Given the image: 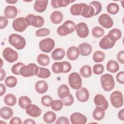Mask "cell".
Here are the masks:
<instances>
[{
	"mask_svg": "<svg viewBox=\"0 0 124 124\" xmlns=\"http://www.w3.org/2000/svg\"><path fill=\"white\" fill-rule=\"evenodd\" d=\"M76 26L75 22L73 21L70 20H66L58 28L57 32L60 36H66L75 31Z\"/></svg>",
	"mask_w": 124,
	"mask_h": 124,
	"instance_id": "cell-1",
	"label": "cell"
},
{
	"mask_svg": "<svg viewBox=\"0 0 124 124\" xmlns=\"http://www.w3.org/2000/svg\"><path fill=\"white\" fill-rule=\"evenodd\" d=\"M8 42L11 45L18 50L23 49L26 44V40L23 37L16 33L11 34L9 36Z\"/></svg>",
	"mask_w": 124,
	"mask_h": 124,
	"instance_id": "cell-2",
	"label": "cell"
},
{
	"mask_svg": "<svg viewBox=\"0 0 124 124\" xmlns=\"http://www.w3.org/2000/svg\"><path fill=\"white\" fill-rule=\"evenodd\" d=\"M101 86L106 92L111 91L115 86V81L113 77L109 74H105L100 78Z\"/></svg>",
	"mask_w": 124,
	"mask_h": 124,
	"instance_id": "cell-3",
	"label": "cell"
},
{
	"mask_svg": "<svg viewBox=\"0 0 124 124\" xmlns=\"http://www.w3.org/2000/svg\"><path fill=\"white\" fill-rule=\"evenodd\" d=\"M51 68L55 74H60L61 73H67L70 71L72 66L70 62L67 61H63L53 63Z\"/></svg>",
	"mask_w": 124,
	"mask_h": 124,
	"instance_id": "cell-4",
	"label": "cell"
},
{
	"mask_svg": "<svg viewBox=\"0 0 124 124\" xmlns=\"http://www.w3.org/2000/svg\"><path fill=\"white\" fill-rule=\"evenodd\" d=\"M39 67L34 63H30L27 65L22 67L20 70V75L24 77H30L36 75Z\"/></svg>",
	"mask_w": 124,
	"mask_h": 124,
	"instance_id": "cell-5",
	"label": "cell"
},
{
	"mask_svg": "<svg viewBox=\"0 0 124 124\" xmlns=\"http://www.w3.org/2000/svg\"><path fill=\"white\" fill-rule=\"evenodd\" d=\"M26 19L29 26H32L35 28H41L45 23L43 17L33 14H30L26 16Z\"/></svg>",
	"mask_w": 124,
	"mask_h": 124,
	"instance_id": "cell-6",
	"label": "cell"
},
{
	"mask_svg": "<svg viewBox=\"0 0 124 124\" xmlns=\"http://www.w3.org/2000/svg\"><path fill=\"white\" fill-rule=\"evenodd\" d=\"M110 100L112 105L114 108H120L123 106V95L119 91H115L110 94Z\"/></svg>",
	"mask_w": 124,
	"mask_h": 124,
	"instance_id": "cell-7",
	"label": "cell"
},
{
	"mask_svg": "<svg viewBox=\"0 0 124 124\" xmlns=\"http://www.w3.org/2000/svg\"><path fill=\"white\" fill-rule=\"evenodd\" d=\"M68 83L73 89L78 90L81 88L82 79L80 75L77 72L71 73L68 76Z\"/></svg>",
	"mask_w": 124,
	"mask_h": 124,
	"instance_id": "cell-8",
	"label": "cell"
},
{
	"mask_svg": "<svg viewBox=\"0 0 124 124\" xmlns=\"http://www.w3.org/2000/svg\"><path fill=\"white\" fill-rule=\"evenodd\" d=\"M39 46L42 51L50 53L54 48L55 41L51 38H46L40 41Z\"/></svg>",
	"mask_w": 124,
	"mask_h": 124,
	"instance_id": "cell-9",
	"label": "cell"
},
{
	"mask_svg": "<svg viewBox=\"0 0 124 124\" xmlns=\"http://www.w3.org/2000/svg\"><path fill=\"white\" fill-rule=\"evenodd\" d=\"M12 26L15 31L21 32L27 28L29 25L26 21V17H20L13 20Z\"/></svg>",
	"mask_w": 124,
	"mask_h": 124,
	"instance_id": "cell-10",
	"label": "cell"
},
{
	"mask_svg": "<svg viewBox=\"0 0 124 124\" xmlns=\"http://www.w3.org/2000/svg\"><path fill=\"white\" fill-rule=\"evenodd\" d=\"M2 56L7 62L12 63L17 60L18 54V53L13 49L7 47L3 50Z\"/></svg>",
	"mask_w": 124,
	"mask_h": 124,
	"instance_id": "cell-11",
	"label": "cell"
},
{
	"mask_svg": "<svg viewBox=\"0 0 124 124\" xmlns=\"http://www.w3.org/2000/svg\"><path fill=\"white\" fill-rule=\"evenodd\" d=\"M98 23L103 27L109 29L113 25V21L107 14H103L98 17Z\"/></svg>",
	"mask_w": 124,
	"mask_h": 124,
	"instance_id": "cell-12",
	"label": "cell"
},
{
	"mask_svg": "<svg viewBox=\"0 0 124 124\" xmlns=\"http://www.w3.org/2000/svg\"><path fill=\"white\" fill-rule=\"evenodd\" d=\"M78 35L82 38L87 37L89 33L87 25L84 22H80L76 26L75 29Z\"/></svg>",
	"mask_w": 124,
	"mask_h": 124,
	"instance_id": "cell-13",
	"label": "cell"
},
{
	"mask_svg": "<svg viewBox=\"0 0 124 124\" xmlns=\"http://www.w3.org/2000/svg\"><path fill=\"white\" fill-rule=\"evenodd\" d=\"M70 121L72 124H84L87 123V118L80 112H74L70 116Z\"/></svg>",
	"mask_w": 124,
	"mask_h": 124,
	"instance_id": "cell-14",
	"label": "cell"
},
{
	"mask_svg": "<svg viewBox=\"0 0 124 124\" xmlns=\"http://www.w3.org/2000/svg\"><path fill=\"white\" fill-rule=\"evenodd\" d=\"M76 96L80 102H85L87 101L89 98V93L88 90L85 87H81L77 90L76 92Z\"/></svg>",
	"mask_w": 124,
	"mask_h": 124,
	"instance_id": "cell-15",
	"label": "cell"
},
{
	"mask_svg": "<svg viewBox=\"0 0 124 124\" xmlns=\"http://www.w3.org/2000/svg\"><path fill=\"white\" fill-rule=\"evenodd\" d=\"M26 113L32 117H38L42 113V110L36 105L30 104L26 108Z\"/></svg>",
	"mask_w": 124,
	"mask_h": 124,
	"instance_id": "cell-16",
	"label": "cell"
},
{
	"mask_svg": "<svg viewBox=\"0 0 124 124\" xmlns=\"http://www.w3.org/2000/svg\"><path fill=\"white\" fill-rule=\"evenodd\" d=\"M94 102L96 106L100 107L103 108L105 110H107L108 108V102L105 96L102 94H96L94 98Z\"/></svg>",
	"mask_w": 124,
	"mask_h": 124,
	"instance_id": "cell-17",
	"label": "cell"
},
{
	"mask_svg": "<svg viewBox=\"0 0 124 124\" xmlns=\"http://www.w3.org/2000/svg\"><path fill=\"white\" fill-rule=\"evenodd\" d=\"M81 16L85 18H90L96 16L95 9L92 5L84 3Z\"/></svg>",
	"mask_w": 124,
	"mask_h": 124,
	"instance_id": "cell-18",
	"label": "cell"
},
{
	"mask_svg": "<svg viewBox=\"0 0 124 124\" xmlns=\"http://www.w3.org/2000/svg\"><path fill=\"white\" fill-rule=\"evenodd\" d=\"M115 43L116 42L110 40L107 35L99 41V45L100 47L103 49H108L112 48L115 45Z\"/></svg>",
	"mask_w": 124,
	"mask_h": 124,
	"instance_id": "cell-19",
	"label": "cell"
},
{
	"mask_svg": "<svg viewBox=\"0 0 124 124\" xmlns=\"http://www.w3.org/2000/svg\"><path fill=\"white\" fill-rule=\"evenodd\" d=\"M80 52L78 48L75 46H72L68 48L66 52L67 58L71 61L76 60L79 57Z\"/></svg>",
	"mask_w": 124,
	"mask_h": 124,
	"instance_id": "cell-20",
	"label": "cell"
},
{
	"mask_svg": "<svg viewBox=\"0 0 124 124\" xmlns=\"http://www.w3.org/2000/svg\"><path fill=\"white\" fill-rule=\"evenodd\" d=\"M80 54L82 56H87L89 55L92 51L91 45L87 43H82L78 45Z\"/></svg>",
	"mask_w": 124,
	"mask_h": 124,
	"instance_id": "cell-21",
	"label": "cell"
},
{
	"mask_svg": "<svg viewBox=\"0 0 124 124\" xmlns=\"http://www.w3.org/2000/svg\"><path fill=\"white\" fill-rule=\"evenodd\" d=\"M17 9L16 7L12 5L7 6L4 11L5 16L7 18L12 19L16 17L17 15Z\"/></svg>",
	"mask_w": 124,
	"mask_h": 124,
	"instance_id": "cell-22",
	"label": "cell"
},
{
	"mask_svg": "<svg viewBox=\"0 0 124 124\" xmlns=\"http://www.w3.org/2000/svg\"><path fill=\"white\" fill-rule=\"evenodd\" d=\"M48 84L45 80H41L38 81L35 84V89L40 94H43L46 93L48 90Z\"/></svg>",
	"mask_w": 124,
	"mask_h": 124,
	"instance_id": "cell-23",
	"label": "cell"
},
{
	"mask_svg": "<svg viewBox=\"0 0 124 124\" xmlns=\"http://www.w3.org/2000/svg\"><path fill=\"white\" fill-rule=\"evenodd\" d=\"M48 0H36L34 4V9L38 13L44 12L47 8Z\"/></svg>",
	"mask_w": 124,
	"mask_h": 124,
	"instance_id": "cell-24",
	"label": "cell"
},
{
	"mask_svg": "<svg viewBox=\"0 0 124 124\" xmlns=\"http://www.w3.org/2000/svg\"><path fill=\"white\" fill-rule=\"evenodd\" d=\"M0 117L4 120L10 119L13 115V110L10 107L4 106L0 109Z\"/></svg>",
	"mask_w": 124,
	"mask_h": 124,
	"instance_id": "cell-25",
	"label": "cell"
},
{
	"mask_svg": "<svg viewBox=\"0 0 124 124\" xmlns=\"http://www.w3.org/2000/svg\"><path fill=\"white\" fill-rule=\"evenodd\" d=\"M57 93L61 99L67 97L70 94V90L68 86L66 84H62L58 89Z\"/></svg>",
	"mask_w": 124,
	"mask_h": 124,
	"instance_id": "cell-26",
	"label": "cell"
},
{
	"mask_svg": "<svg viewBox=\"0 0 124 124\" xmlns=\"http://www.w3.org/2000/svg\"><path fill=\"white\" fill-rule=\"evenodd\" d=\"M122 35V33L121 31L119 29L116 28L110 30L107 34V36L109 38L114 42L119 40L121 38Z\"/></svg>",
	"mask_w": 124,
	"mask_h": 124,
	"instance_id": "cell-27",
	"label": "cell"
},
{
	"mask_svg": "<svg viewBox=\"0 0 124 124\" xmlns=\"http://www.w3.org/2000/svg\"><path fill=\"white\" fill-rule=\"evenodd\" d=\"M50 18L51 21L53 24H58L62 22L63 20V15L61 12L55 11L51 13Z\"/></svg>",
	"mask_w": 124,
	"mask_h": 124,
	"instance_id": "cell-28",
	"label": "cell"
},
{
	"mask_svg": "<svg viewBox=\"0 0 124 124\" xmlns=\"http://www.w3.org/2000/svg\"><path fill=\"white\" fill-rule=\"evenodd\" d=\"M65 52L62 48H55L51 53V57L53 60L59 61L62 59L65 56Z\"/></svg>",
	"mask_w": 124,
	"mask_h": 124,
	"instance_id": "cell-29",
	"label": "cell"
},
{
	"mask_svg": "<svg viewBox=\"0 0 124 124\" xmlns=\"http://www.w3.org/2000/svg\"><path fill=\"white\" fill-rule=\"evenodd\" d=\"M75 0H52L51 1V6L54 8L57 9L59 7H64L67 6L70 3L73 2Z\"/></svg>",
	"mask_w": 124,
	"mask_h": 124,
	"instance_id": "cell-30",
	"label": "cell"
},
{
	"mask_svg": "<svg viewBox=\"0 0 124 124\" xmlns=\"http://www.w3.org/2000/svg\"><path fill=\"white\" fill-rule=\"evenodd\" d=\"M105 115V110L100 107L96 106L93 112V119L97 121H100L102 120L104 118Z\"/></svg>",
	"mask_w": 124,
	"mask_h": 124,
	"instance_id": "cell-31",
	"label": "cell"
},
{
	"mask_svg": "<svg viewBox=\"0 0 124 124\" xmlns=\"http://www.w3.org/2000/svg\"><path fill=\"white\" fill-rule=\"evenodd\" d=\"M107 70L112 73H116L119 69V65L115 60H110L107 63Z\"/></svg>",
	"mask_w": 124,
	"mask_h": 124,
	"instance_id": "cell-32",
	"label": "cell"
},
{
	"mask_svg": "<svg viewBox=\"0 0 124 124\" xmlns=\"http://www.w3.org/2000/svg\"><path fill=\"white\" fill-rule=\"evenodd\" d=\"M84 3H78L72 5L70 9V13L74 16H80L81 15Z\"/></svg>",
	"mask_w": 124,
	"mask_h": 124,
	"instance_id": "cell-33",
	"label": "cell"
},
{
	"mask_svg": "<svg viewBox=\"0 0 124 124\" xmlns=\"http://www.w3.org/2000/svg\"><path fill=\"white\" fill-rule=\"evenodd\" d=\"M56 114L52 111L46 112L43 115V118L44 122L47 124H52L56 119Z\"/></svg>",
	"mask_w": 124,
	"mask_h": 124,
	"instance_id": "cell-34",
	"label": "cell"
},
{
	"mask_svg": "<svg viewBox=\"0 0 124 124\" xmlns=\"http://www.w3.org/2000/svg\"><path fill=\"white\" fill-rule=\"evenodd\" d=\"M37 61L40 65L46 66L49 64L50 58L47 55L41 53L38 55L37 57Z\"/></svg>",
	"mask_w": 124,
	"mask_h": 124,
	"instance_id": "cell-35",
	"label": "cell"
},
{
	"mask_svg": "<svg viewBox=\"0 0 124 124\" xmlns=\"http://www.w3.org/2000/svg\"><path fill=\"white\" fill-rule=\"evenodd\" d=\"M4 102L7 106H14L16 104V98L13 94L8 93L4 96Z\"/></svg>",
	"mask_w": 124,
	"mask_h": 124,
	"instance_id": "cell-36",
	"label": "cell"
},
{
	"mask_svg": "<svg viewBox=\"0 0 124 124\" xmlns=\"http://www.w3.org/2000/svg\"><path fill=\"white\" fill-rule=\"evenodd\" d=\"M80 75L84 78H88L90 77L92 74V68L88 65H85L82 66L79 70Z\"/></svg>",
	"mask_w": 124,
	"mask_h": 124,
	"instance_id": "cell-37",
	"label": "cell"
},
{
	"mask_svg": "<svg viewBox=\"0 0 124 124\" xmlns=\"http://www.w3.org/2000/svg\"><path fill=\"white\" fill-rule=\"evenodd\" d=\"M31 104V99L27 96H21L18 99V105L22 109H26L27 106Z\"/></svg>",
	"mask_w": 124,
	"mask_h": 124,
	"instance_id": "cell-38",
	"label": "cell"
},
{
	"mask_svg": "<svg viewBox=\"0 0 124 124\" xmlns=\"http://www.w3.org/2000/svg\"><path fill=\"white\" fill-rule=\"evenodd\" d=\"M51 75V73L48 69L39 67L38 71L36 75L37 77L42 78H49Z\"/></svg>",
	"mask_w": 124,
	"mask_h": 124,
	"instance_id": "cell-39",
	"label": "cell"
},
{
	"mask_svg": "<svg viewBox=\"0 0 124 124\" xmlns=\"http://www.w3.org/2000/svg\"><path fill=\"white\" fill-rule=\"evenodd\" d=\"M107 10L109 14L114 15L118 13L119 11V6L118 4L114 2H111L107 5Z\"/></svg>",
	"mask_w": 124,
	"mask_h": 124,
	"instance_id": "cell-40",
	"label": "cell"
},
{
	"mask_svg": "<svg viewBox=\"0 0 124 124\" xmlns=\"http://www.w3.org/2000/svg\"><path fill=\"white\" fill-rule=\"evenodd\" d=\"M17 82V78L15 77L12 76L7 77L4 81L5 85L9 88L15 87L16 85Z\"/></svg>",
	"mask_w": 124,
	"mask_h": 124,
	"instance_id": "cell-41",
	"label": "cell"
},
{
	"mask_svg": "<svg viewBox=\"0 0 124 124\" xmlns=\"http://www.w3.org/2000/svg\"><path fill=\"white\" fill-rule=\"evenodd\" d=\"M105 58V53L99 50L96 51L94 52L93 55V59L95 62H102Z\"/></svg>",
	"mask_w": 124,
	"mask_h": 124,
	"instance_id": "cell-42",
	"label": "cell"
},
{
	"mask_svg": "<svg viewBox=\"0 0 124 124\" xmlns=\"http://www.w3.org/2000/svg\"><path fill=\"white\" fill-rule=\"evenodd\" d=\"M92 34L95 38H100L104 34V29L99 26L93 27L92 30Z\"/></svg>",
	"mask_w": 124,
	"mask_h": 124,
	"instance_id": "cell-43",
	"label": "cell"
},
{
	"mask_svg": "<svg viewBox=\"0 0 124 124\" xmlns=\"http://www.w3.org/2000/svg\"><path fill=\"white\" fill-rule=\"evenodd\" d=\"M63 106V104L61 100L56 99L53 100L51 105V107L53 110L58 111L61 110L62 109Z\"/></svg>",
	"mask_w": 124,
	"mask_h": 124,
	"instance_id": "cell-44",
	"label": "cell"
},
{
	"mask_svg": "<svg viewBox=\"0 0 124 124\" xmlns=\"http://www.w3.org/2000/svg\"><path fill=\"white\" fill-rule=\"evenodd\" d=\"M52 101V98L48 95H44L41 98V103L45 107H50Z\"/></svg>",
	"mask_w": 124,
	"mask_h": 124,
	"instance_id": "cell-45",
	"label": "cell"
},
{
	"mask_svg": "<svg viewBox=\"0 0 124 124\" xmlns=\"http://www.w3.org/2000/svg\"><path fill=\"white\" fill-rule=\"evenodd\" d=\"M25 64L22 62H17L13 65L11 71L12 72L16 75H20V70L22 67L24 66Z\"/></svg>",
	"mask_w": 124,
	"mask_h": 124,
	"instance_id": "cell-46",
	"label": "cell"
},
{
	"mask_svg": "<svg viewBox=\"0 0 124 124\" xmlns=\"http://www.w3.org/2000/svg\"><path fill=\"white\" fill-rule=\"evenodd\" d=\"M104 70V67L103 64L100 63H97L93 66V72L95 75L102 74Z\"/></svg>",
	"mask_w": 124,
	"mask_h": 124,
	"instance_id": "cell-47",
	"label": "cell"
},
{
	"mask_svg": "<svg viewBox=\"0 0 124 124\" xmlns=\"http://www.w3.org/2000/svg\"><path fill=\"white\" fill-rule=\"evenodd\" d=\"M63 104L65 106H70L72 105L74 102V98L73 95L70 93L67 97L61 99Z\"/></svg>",
	"mask_w": 124,
	"mask_h": 124,
	"instance_id": "cell-48",
	"label": "cell"
},
{
	"mask_svg": "<svg viewBox=\"0 0 124 124\" xmlns=\"http://www.w3.org/2000/svg\"><path fill=\"white\" fill-rule=\"evenodd\" d=\"M50 31L47 28H41L37 30L35 32V34L36 36L38 37H43L49 35Z\"/></svg>",
	"mask_w": 124,
	"mask_h": 124,
	"instance_id": "cell-49",
	"label": "cell"
},
{
	"mask_svg": "<svg viewBox=\"0 0 124 124\" xmlns=\"http://www.w3.org/2000/svg\"><path fill=\"white\" fill-rule=\"evenodd\" d=\"M89 4L92 5L94 7L96 12V15L99 14L100 12L101 11L102 6L101 3L100 2L98 1H92Z\"/></svg>",
	"mask_w": 124,
	"mask_h": 124,
	"instance_id": "cell-50",
	"label": "cell"
},
{
	"mask_svg": "<svg viewBox=\"0 0 124 124\" xmlns=\"http://www.w3.org/2000/svg\"><path fill=\"white\" fill-rule=\"evenodd\" d=\"M8 21L5 16H0V29H4L8 25Z\"/></svg>",
	"mask_w": 124,
	"mask_h": 124,
	"instance_id": "cell-51",
	"label": "cell"
},
{
	"mask_svg": "<svg viewBox=\"0 0 124 124\" xmlns=\"http://www.w3.org/2000/svg\"><path fill=\"white\" fill-rule=\"evenodd\" d=\"M69 123L70 122L68 119L65 116H61L58 118L55 122L56 124H69Z\"/></svg>",
	"mask_w": 124,
	"mask_h": 124,
	"instance_id": "cell-52",
	"label": "cell"
},
{
	"mask_svg": "<svg viewBox=\"0 0 124 124\" xmlns=\"http://www.w3.org/2000/svg\"><path fill=\"white\" fill-rule=\"evenodd\" d=\"M117 81L120 84H124V72H119L116 76Z\"/></svg>",
	"mask_w": 124,
	"mask_h": 124,
	"instance_id": "cell-53",
	"label": "cell"
},
{
	"mask_svg": "<svg viewBox=\"0 0 124 124\" xmlns=\"http://www.w3.org/2000/svg\"><path fill=\"white\" fill-rule=\"evenodd\" d=\"M117 59L119 62L122 64L124 63V51L123 50L119 51L117 55Z\"/></svg>",
	"mask_w": 124,
	"mask_h": 124,
	"instance_id": "cell-54",
	"label": "cell"
},
{
	"mask_svg": "<svg viewBox=\"0 0 124 124\" xmlns=\"http://www.w3.org/2000/svg\"><path fill=\"white\" fill-rule=\"evenodd\" d=\"M22 123L21 119L17 117H14L12 118V119L10 121V124H21Z\"/></svg>",
	"mask_w": 124,
	"mask_h": 124,
	"instance_id": "cell-55",
	"label": "cell"
},
{
	"mask_svg": "<svg viewBox=\"0 0 124 124\" xmlns=\"http://www.w3.org/2000/svg\"><path fill=\"white\" fill-rule=\"evenodd\" d=\"M118 117L120 120L121 121L124 120V108L122 109L119 111L118 113Z\"/></svg>",
	"mask_w": 124,
	"mask_h": 124,
	"instance_id": "cell-56",
	"label": "cell"
},
{
	"mask_svg": "<svg viewBox=\"0 0 124 124\" xmlns=\"http://www.w3.org/2000/svg\"><path fill=\"white\" fill-rule=\"evenodd\" d=\"M0 96H2L6 92V87L4 84L0 83Z\"/></svg>",
	"mask_w": 124,
	"mask_h": 124,
	"instance_id": "cell-57",
	"label": "cell"
},
{
	"mask_svg": "<svg viewBox=\"0 0 124 124\" xmlns=\"http://www.w3.org/2000/svg\"><path fill=\"white\" fill-rule=\"evenodd\" d=\"M0 81H2L6 77V72L2 68H0Z\"/></svg>",
	"mask_w": 124,
	"mask_h": 124,
	"instance_id": "cell-58",
	"label": "cell"
},
{
	"mask_svg": "<svg viewBox=\"0 0 124 124\" xmlns=\"http://www.w3.org/2000/svg\"><path fill=\"white\" fill-rule=\"evenodd\" d=\"M36 123L35 122L31 119H26L24 122H23V124H35Z\"/></svg>",
	"mask_w": 124,
	"mask_h": 124,
	"instance_id": "cell-59",
	"label": "cell"
},
{
	"mask_svg": "<svg viewBox=\"0 0 124 124\" xmlns=\"http://www.w3.org/2000/svg\"><path fill=\"white\" fill-rule=\"evenodd\" d=\"M6 2L10 3V4H15L16 2H17V0H6Z\"/></svg>",
	"mask_w": 124,
	"mask_h": 124,
	"instance_id": "cell-60",
	"label": "cell"
}]
</instances>
